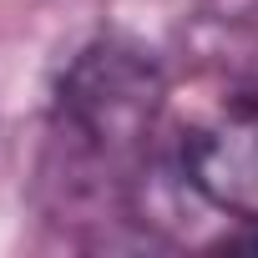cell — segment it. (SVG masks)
I'll list each match as a JSON object with an SVG mask.
<instances>
[{
	"mask_svg": "<svg viewBox=\"0 0 258 258\" xmlns=\"http://www.w3.org/2000/svg\"><path fill=\"white\" fill-rule=\"evenodd\" d=\"M167 81L152 51L121 36L91 41L56 86V126L96 162L132 157L157 126Z\"/></svg>",
	"mask_w": 258,
	"mask_h": 258,
	"instance_id": "6da1fadb",
	"label": "cell"
},
{
	"mask_svg": "<svg viewBox=\"0 0 258 258\" xmlns=\"http://www.w3.org/2000/svg\"><path fill=\"white\" fill-rule=\"evenodd\" d=\"M182 172L208 208L238 223H258V96L223 106L213 121L187 132Z\"/></svg>",
	"mask_w": 258,
	"mask_h": 258,
	"instance_id": "7a4b0ae2",
	"label": "cell"
}]
</instances>
